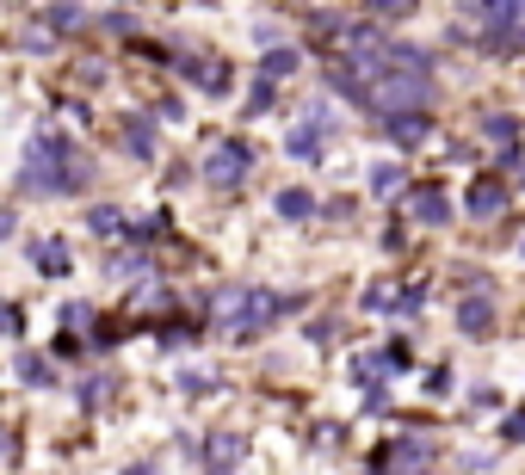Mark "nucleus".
Instances as JSON below:
<instances>
[{
	"label": "nucleus",
	"instance_id": "nucleus-1",
	"mask_svg": "<svg viewBox=\"0 0 525 475\" xmlns=\"http://www.w3.org/2000/svg\"><path fill=\"white\" fill-rule=\"evenodd\" d=\"M81 179H87V167L75 161V148H68L62 136H50V142L31 148V167H25V186H31V192H68V186H81Z\"/></svg>",
	"mask_w": 525,
	"mask_h": 475
},
{
	"label": "nucleus",
	"instance_id": "nucleus-10",
	"mask_svg": "<svg viewBox=\"0 0 525 475\" xmlns=\"http://www.w3.org/2000/svg\"><path fill=\"white\" fill-rule=\"evenodd\" d=\"M390 123V136H420V130H426V118H384Z\"/></svg>",
	"mask_w": 525,
	"mask_h": 475
},
{
	"label": "nucleus",
	"instance_id": "nucleus-14",
	"mask_svg": "<svg viewBox=\"0 0 525 475\" xmlns=\"http://www.w3.org/2000/svg\"><path fill=\"white\" fill-rule=\"evenodd\" d=\"M520 247H525V241H520Z\"/></svg>",
	"mask_w": 525,
	"mask_h": 475
},
{
	"label": "nucleus",
	"instance_id": "nucleus-7",
	"mask_svg": "<svg viewBox=\"0 0 525 475\" xmlns=\"http://www.w3.org/2000/svg\"><path fill=\"white\" fill-rule=\"evenodd\" d=\"M19 376H25V383H50V364H44V358H19Z\"/></svg>",
	"mask_w": 525,
	"mask_h": 475
},
{
	"label": "nucleus",
	"instance_id": "nucleus-2",
	"mask_svg": "<svg viewBox=\"0 0 525 475\" xmlns=\"http://www.w3.org/2000/svg\"><path fill=\"white\" fill-rule=\"evenodd\" d=\"M248 167H254V154H248V142H223L217 154H211V186H235V179H248Z\"/></svg>",
	"mask_w": 525,
	"mask_h": 475
},
{
	"label": "nucleus",
	"instance_id": "nucleus-8",
	"mask_svg": "<svg viewBox=\"0 0 525 475\" xmlns=\"http://www.w3.org/2000/svg\"><path fill=\"white\" fill-rule=\"evenodd\" d=\"M290 68H297L290 50H272V56H266V81H272V75H290Z\"/></svg>",
	"mask_w": 525,
	"mask_h": 475
},
{
	"label": "nucleus",
	"instance_id": "nucleus-5",
	"mask_svg": "<svg viewBox=\"0 0 525 475\" xmlns=\"http://www.w3.org/2000/svg\"><path fill=\"white\" fill-rule=\"evenodd\" d=\"M489 321H495V315H489V303H482V297H476V303H464V328H470V334H482Z\"/></svg>",
	"mask_w": 525,
	"mask_h": 475
},
{
	"label": "nucleus",
	"instance_id": "nucleus-3",
	"mask_svg": "<svg viewBox=\"0 0 525 475\" xmlns=\"http://www.w3.org/2000/svg\"><path fill=\"white\" fill-rule=\"evenodd\" d=\"M501 204H507V192H501L495 179H476V186H470V198H464V210H470V217H501Z\"/></svg>",
	"mask_w": 525,
	"mask_h": 475
},
{
	"label": "nucleus",
	"instance_id": "nucleus-13",
	"mask_svg": "<svg viewBox=\"0 0 525 475\" xmlns=\"http://www.w3.org/2000/svg\"><path fill=\"white\" fill-rule=\"evenodd\" d=\"M371 6H384V12H402V6H408V0H371Z\"/></svg>",
	"mask_w": 525,
	"mask_h": 475
},
{
	"label": "nucleus",
	"instance_id": "nucleus-11",
	"mask_svg": "<svg viewBox=\"0 0 525 475\" xmlns=\"http://www.w3.org/2000/svg\"><path fill=\"white\" fill-rule=\"evenodd\" d=\"M37 259H44V272H62V265H68V253H62V247H56V241H50V247H44V253H37Z\"/></svg>",
	"mask_w": 525,
	"mask_h": 475
},
{
	"label": "nucleus",
	"instance_id": "nucleus-6",
	"mask_svg": "<svg viewBox=\"0 0 525 475\" xmlns=\"http://www.w3.org/2000/svg\"><path fill=\"white\" fill-rule=\"evenodd\" d=\"M211 463H217V470H229V463H242V439H217V451H211Z\"/></svg>",
	"mask_w": 525,
	"mask_h": 475
},
{
	"label": "nucleus",
	"instance_id": "nucleus-12",
	"mask_svg": "<svg viewBox=\"0 0 525 475\" xmlns=\"http://www.w3.org/2000/svg\"><path fill=\"white\" fill-rule=\"evenodd\" d=\"M507 439H525V414H513V420H507Z\"/></svg>",
	"mask_w": 525,
	"mask_h": 475
},
{
	"label": "nucleus",
	"instance_id": "nucleus-4",
	"mask_svg": "<svg viewBox=\"0 0 525 475\" xmlns=\"http://www.w3.org/2000/svg\"><path fill=\"white\" fill-rule=\"evenodd\" d=\"M414 217H420V223H445L451 210H445V204H439L433 192H420V198H414Z\"/></svg>",
	"mask_w": 525,
	"mask_h": 475
},
{
	"label": "nucleus",
	"instance_id": "nucleus-9",
	"mask_svg": "<svg viewBox=\"0 0 525 475\" xmlns=\"http://www.w3.org/2000/svg\"><path fill=\"white\" fill-rule=\"evenodd\" d=\"M278 210H284V217H309V198H303V192H284Z\"/></svg>",
	"mask_w": 525,
	"mask_h": 475
}]
</instances>
